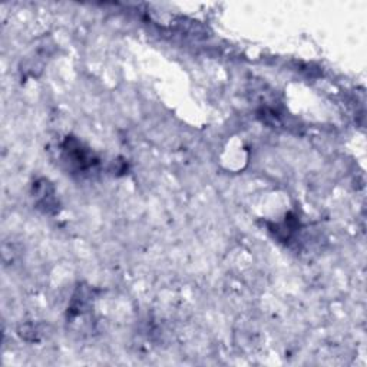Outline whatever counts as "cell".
<instances>
[{
    "instance_id": "cell-2",
    "label": "cell",
    "mask_w": 367,
    "mask_h": 367,
    "mask_svg": "<svg viewBox=\"0 0 367 367\" xmlns=\"http://www.w3.org/2000/svg\"><path fill=\"white\" fill-rule=\"evenodd\" d=\"M35 198H36V203H38L39 208H45L46 213H49L50 208L56 206V198H55L53 188L46 179H42V181L36 182Z\"/></svg>"
},
{
    "instance_id": "cell-1",
    "label": "cell",
    "mask_w": 367,
    "mask_h": 367,
    "mask_svg": "<svg viewBox=\"0 0 367 367\" xmlns=\"http://www.w3.org/2000/svg\"><path fill=\"white\" fill-rule=\"evenodd\" d=\"M65 162H68L70 166H73L78 171H89L98 164V159L95 158L94 152H90L87 148L82 145L75 138H66L62 147Z\"/></svg>"
}]
</instances>
